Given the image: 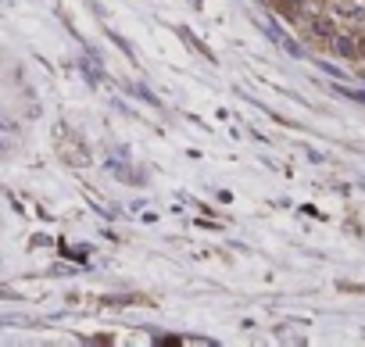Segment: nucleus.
<instances>
[{
  "instance_id": "obj_1",
  "label": "nucleus",
  "mask_w": 365,
  "mask_h": 347,
  "mask_svg": "<svg viewBox=\"0 0 365 347\" xmlns=\"http://www.w3.org/2000/svg\"><path fill=\"white\" fill-rule=\"evenodd\" d=\"M329 47H333V54H340V57H358L362 54V47L351 40V36H344V33H337L329 40Z\"/></svg>"
}]
</instances>
